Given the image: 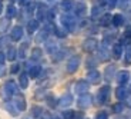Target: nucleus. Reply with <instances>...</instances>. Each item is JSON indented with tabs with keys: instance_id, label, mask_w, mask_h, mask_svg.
<instances>
[{
	"instance_id": "obj_1",
	"label": "nucleus",
	"mask_w": 131,
	"mask_h": 119,
	"mask_svg": "<svg viewBox=\"0 0 131 119\" xmlns=\"http://www.w3.org/2000/svg\"><path fill=\"white\" fill-rule=\"evenodd\" d=\"M16 93H19L17 85L13 80H7V82L4 83V86L2 88V98H3L4 100H9V99H12V96H14Z\"/></svg>"
},
{
	"instance_id": "obj_2",
	"label": "nucleus",
	"mask_w": 131,
	"mask_h": 119,
	"mask_svg": "<svg viewBox=\"0 0 131 119\" xmlns=\"http://www.w3.org/2000/svg\"><path fill=\"white\" fill-rule=\"evenodd\" d=\"M60 22H61V26L64 27L67 32H74L75 26H77V20L73 14L70 13H64L61 17H60Z\"/></svg>"
},
{
	"instance_id": "obj_3",
	"label": "nucleus",
	"mask_w": 131,
	"mask_h": 119,
	"mask_svg": "<svg viewBox=\"0 0 131 119\" xmlns=\"http://www.w3.org/2000/svg\"><path fill=\"white\" fill-rule=\"evenodd\" d=\"M110 95H111V88H110V85H104L103 88H100V90L97 93L98 105H105L110 100Z\"/></svg>"
},
{
	"instance_id": "obj_4",
	"label": "nucleus",
	"mask_w": 131,
	"mask_h": 119,
	"mask_svg": "<svg viewBox=\"0 0 131 119\" xmlns=\"http://www.w3.org/2000/svg\"><path fill=\"white\" fill-rule=\"evenodd\" d=\"M83 50L87 53H93L98 49V40L95 37H89V39H85L81 45Z\"/></svg>"
},
{
	"instance_id": "obj_5",
	"label": "nucleus",
	"mask_w": 131,
	"mask_h": 119,
	"mask_svg": "<svg viewBox=\"0 0 131 119\" xmlns=\"http://www.w3.org/2000/svg\"><path fill=\"white\" fill-rule=\"evenodd\" d=\"M91 105H93V96L90 93L80 95L79 100H77V106H79L80 109H89Z\"/></svg>"
},
{
	"instance_id": "obj_6",
	"label": "nucleus",
	"mask_w": 131,
	"mask_h": 119,
	"mask_svg": "<svg viewBox=\"0 0 131 119\" xmlns=\"http://www.w3.org/2000/svg\"><path fill=\"white\" fill-rule=\"evenodd\" d=\"M90 89V83L89 80H84V79H80L75 82L74 85V92L79 93V95H84V93H87Z\"/></svg>"
},
{
	"instance_id": "obj_7",
	"label": "nucleus",
	"mask_w": 131,
	"mask_h": 119,
	"mask_svg": "<svg viewBox=\"0 0 131 119\" xmlns=\"http://www.w3.org/2000/svg\"><path fill=\"white\" fill-rule=\"evenodd\" d=\"M79 66H80V56L79 55H74V56H71L69 59V62H67V72L69 73L77 72Z\"/></svg>"
},
{
	"instance_id": "obj_8",
	"label": "nucleus",
	"mask_w": 131,
	"mask_h": 119,
	"mask_svg": "<svg viewBox=\"0 0 131 119\" xmlns=\"http://www.w3.org/2000/svg\"><path fill=\"white\" fill-rule=\"evenodd\" d=\"M13 103L16 105V108L19 109V112H23V110H26L27 105H26V98H24L21 93H16L14 95V99H13Z\"/></svg>"
},
{
	"instance_id": "obj_9",
	"label": "nucleus",
	"mask_w": 131,
	"mask_h": 119,
	"mask_svg": "<svg viewBox=\"0 0 131 119\" xmlns=\"http://www.w3.org/2000/svg\"><path fill=\"white\" fill-rule=\"evenodd\" d=\"M115 73H117V66H115V65H108V66L105 67V70H104V79H105V82H107V83L113 82V80H114Z\"/></svg>"
},
{
	"instance_id": "obj_10",
	"label": "nucleus",
	"mask_w": 131,
	"mask_h": 119,
	"mask_svg": "<svg viewBox=\"0 0 131 119\" xmlns=\"http://www.w3.org/2000/svg\"><path fill=\"white\" fill-rule=\"evenodd\" d=\"M87 80H89V83H91V85H97V83H100V80H101V73L98 72L97 69L89 70V73H87Z\"/></svg>"
},
{
	"instance_id": "obj_11",
	"label": "nucleus",
	"mask_w": 131,
	"mask_h": 119,
	"mask_svg": "<svg viewBox=\"0 0 131 119\" xmlns=\"http://www.w3.org/2000/svg\"><path fill=\"white\" fill-rule=\"evenodd\" d=\"M23 27L21 26H14L13 29H12V32H10V40H13V42H19V40H21V37H23Z\"/></svg>"
},
{
	"instance_id": "obj_12",
	"label": "nucleus",
	"mask_w": 131,
	"mask_h": 119,
	"mask_svg": "<svg viewBox=\"0 0 131 119\" xmlns=\"http://www.w3.org/2000/svg\"><path fill=\"white\" fill-rule=\"evenodd\" d=\"M115 79H117V83L120 86H125L128 82H130V73H128L127 70H121V72L117 73Z\"/></svg>"
},
{
	"instance_id": "obj_13",
	"label": "nucleus",
	"mask_w": 131,
	"mask_h": 119,
	"mask_svg": "<svg viewBox=\"0 0 131 119\" xmlns=\"http://www.w3.org/2000/svg\"><path fill=\"white\" fill-rule=\"evenodd\" d=\"M73 103V95L71 93H66L57 100V105L61 106V108H69L70 105Z\"/></svg>"
},
{
	"instance_id": "obj_14",
	"label": "nucleus",
	"mask_w": 131,
	"mask_h": 119,
	"mask_svg": "<svg viewBox=\"0 0 131 119\" xmlns=\"http://www.w3.org/2000/svg\"><path fill=\"white\" fill-rule=\"evenodd\" d=\"M40 27V22L37 19H31L27 22V26H26V30H27V33L29 35H33V33H36L37 30H39Z\"/></svg>"
},
{
	"instance_id": "obj_15",
	"label": "nucleus",
	"mask_w": 131,
	"mask_h": 119,
	"mask_svg": "<svg viewBox=\"0 0 131 119\" xmlns=\"http://www.w3.org/2000/svg\"><path fill=\"white\" fill-rule=\"evenodd\" d=\"M130 95V90L125 88V86H118L117 89H115V96H117V99H125L127 96Z\"/></svg>"
},
{
	"instance_id": "obj_16",
	"label": "nucleus",
	"mask_w": 131,
	"mask_h": 119,
	"mask_svg": "<svg viewBox=\"0 0 131 119\" xmlns=\"http://www.w3.org/2000/svg\"><path fill=\"white\" fill-rule=\"evenodd\" d=\"M3 108H4V109H6L12 116H17V115H19V109L16 108V105H14V103L7 102V100H6V102L3 103Z\"/></svg>"
},
{
	"instance_id": "obj_17",
	"label": "nucleus",
	"mask_w": 131,
	"mask_h": 119,
	"mask_svg": "<svg viewBox=\"0 0 131 119\" xmlns=\"http://www.w3.org/2000/svg\"><path fill=\"white\" fill-rule=\"evenodd\" d=\"M60 9L66 13H69L74 9V2L73 0H61V3H60Z\"/></svg>"
},
{
	"instance_id": "obj_18",
	"label": "nucleus",
	"mask_w": 131,
	"mask_h": 119,
	"mask_svg": "<svg viewBox=\"0 0 131 119\" xmlns=\"http://www.w3.org/2000/svg\"><path fill=\"white\" fill-rule=\"evenodd\" d=\"M123 45L121 43H114L113 45V57L114 59H120L123 56Z\"/></svg>"
},
{
	"instance_id": "obj_19",
	"label": "nucleus",
	"mask_w": 131,
	"mask_h": 119,
	"mask_svg": "<svg viewBox=\"0 0 131 119\" xmlns=\"http://www.w3.org/2000/svg\"><path fill=\"white\" fill-rule=\"evenodd\" d=\"M37 7H39V9H37V20H39V22H43V20L47 17V9H46V6L41 4V3Z\"/></svg>"
},
{
	"instance_id": "obj_20",
	"label": "nucleus",
	"mask_w": 131,
	"mask_h": 119,
	"mask_svg": "<svg viewBox=\"0 0 131 119\" xmlns=\"http://www.w3.org/2000/svg\"><path fill=\"white\" fill-rule=\"evenodd\" d=\"M19 85L21 89H26L27 86H29V73L23 72V73H20V76H19Z\"/></svg>"
},
{
	"instance_id": "obj_21",
	"label": "nucleus",
	"mask_w": 131,
	"mask_h": 119,
	"mask_svg": "<svg viewBox=\"0 0 131 119\" xmlns=\"http://www.w3.org/2000/svg\"><path fill=\"white\" fill-rule=\"evenodd\" d=\"M85 10H87V7H85L84 3H77V4H74V14H75V16H84V14H85Z\"/></svg>"
},
{
	"instance_id": "obj_22",
	"label": "nucleus",
	"mask_w": 131,
	"mask_h": 119,
	"mask_svg": "<svg viewBox=\"0 0 131 119\" xmlns=\"http://www.w3.org/2000/svg\"><path fill=\"white\" fill-rule=\"evenodd\" d=\"M40 73H41V67L39 66V65H34V66H31L29 69V78H39Z\"/></svg>"
},
{
	"instance_id": "obj_23",
	"label": "nucleus",
	"mask_w": 131,
	"mask_h": 119,
	"mask_svg": "<svg viewBox=\"0 0 131 119\" xmlns=\"http://www.w3.org/2000/svg\"><path fill=\"white\" fill-rule=\"evenodd\" d=\"M46 52L50 53V55L57 52V43L54 40H46Z\"/></svg>"
},
{
	"instance_id": "obj_24",
	"label": "nucleus",
	"mask_w": 131,
	"mask_h": 119,
	"mask_svg": "<svg viewBox=\"0 0 131 119\" xmlns=\"http://www.w3.org/2000/svg\"><path fill=\"white\" fill-rule=\"evenodd\" d=\"M111 22H113V16L110 13L101 14V17H100V24H101V26H110Z\"/></svg>"
},
{
	"instance_id": "obj_25",
	"label": "nucleus",
	"mask_w": 131,
	"mask_h": 119,
	"mask_svg": "<svg viewBox=\"0 0 131 119\" xmlns=\"http://www.w3.org/2000/svg\"><path fill=\"white\" fill-rule=\"evenodd\" d=\"M16 57H17V49L14 46H9L6 53V59H9L12 62V60H16Z\"/></svg>"
},
{
	"instance_id": "obj_26",
	"label": "nucleus",
	"mask_w": 131,
	"mask_h": 119,
	"mask_svg": "<svg viewBox=\"0 0 131 119\" xmlns=\"http://www.w3.org/2000/svg\"><path fill=\"white\" fill-rule=\"evenodd\" d=\"M111 24H113V26H115V27L123 26V24H124V16H123V14H114V16H113Z\"/></svg>"
},
{
	"instance_id": "obj_27",
	"label": "nucleus",
	"mask_w": 131,
	"mask_h": 119,
	"mask_svg": "<svg viewBox=\"0 0 131 119\" xmlns=\"http://www.w3.org/2000/svg\"><path fill=\"white\" fill-rule=\"evenodd\" d=\"M53 32H54V35H56L57 37H61V39H63V37H66V36H67V33H69V32H67L63 26L61 27H60V26H54V27H53Z\"/></svg>"
},
{
	"instance_id": "obj_28",
	"label": "nucleus",
	"mask_w": 131,
	"mask_h": 119,
	"mask_svg": "<svg viewBox=\"0 0 131 119\" xmlns=\"http://www.w3.org/2000/svg\"><path fill=\"white\" fill-rule=\"evenodd\" d=\"M110 57H108V52H107V47L103 46L98 49V60L100 62H104V60H108Z\"/></svg>"
},
{
	"instance_id": "obj_29",
	"label": "nucleus",
	"mask_w": 131,
	"mask_h": 119,
	"mask_svg": "<svg viewBox=\"0 0 131 119\" xmlns=\"http://www.w3.org/2000/svg\"><path fill=\"white\" fill-rule=\"evenodd\" d=\"M47 36H49V29H43L39 32V35L36 36V42L37 43H41V42H46Z\"/></svg>"
},
{
	"instance_id": "obj_30",
	"label": "nucleus",
	"mask_w": 131,
	"mask_h": 119,
	"mask_svg": "<svg viewBox=\"0 0 131 119\" xmlns=\"http://www.w3.org/2000/svg\"><path fill=\"white\" fill-rule=\"evenodd\" d=\"M16 14H17L16 7H14L13 4H9V6L6 7V16H7V19H13V17H16Z\"/></svg>"
},
{
	"instance_id": "obj_31",
	"label": "nucleus",
	"mask_w": 131,
	"mask_h": 119,
	"mask_svg": "<svg viewBox=\"0 0 131 119\" xmlns=\"http://www.w3.org/2000/svg\"><path fill=\"white\" fill-rule=\"evenodd\" d=\"M41 56H43V50L40 47H34L31 50V60H39L41 59Z\"/></svg>"
},
{
	"instance_id": "obj_32",
	"label": "nucleus",
	"mask_w": 131,
	"mask_h": 119,
	"mask_svg": "<svg viewBox=\"0 0 131 119\" xmlns=\"http://www.w3.org/2000/svg\"><path fill=\"white\" fill-rule=\"evenodd\" d=\"M27 46H29V43H23L21 46H20V49L17 50V57H20V59H24L26 57V50H27Z\"/></svg>"
},
{
	"instance_id": "obj_33",
	"label": "nucleus",
	"mask_w": 131,
	"mask_h": 119,
	"mask_svg": "<svg viewBox=\"0 0 131 119\" xmlns=\"http://www.w3.org/2000/svg\"><path fill=\"white\" fill-rule=\"evenodd\" d=\"M114 39H115V36L113 33H108L107 36H104V39H103V46H110L113 42H114Z\"/></svg>"
},
{
	"instance_id": "obj_34",
	"label": "nucleus",
	"mask_w": 131,
	"mask_h": 119,
	"mask_svg": "<svg viewBox=\"0 0 131 119\" xmlns=\"http://www.w3.org/2000/svg\"><path fill=\"white\" fill-rule=\"evenodd\" d=\"M10 26V19H2L0 20V33H4L7 30V27Z\"/></svg>"
},
{
	"instance_id": "obj_35",
	"label": "nucleus",
	"mask_w": 131,
	"mask_h": 119,
	"mask_svg": "<svg viewBox=\"0 0 131 119\" xmlns=\"http://www.w3.org/2000/svg\"><path fill=\"white\" fill-rule=\"evenodd\" d=\"M125 65H130L131 63V45H127V49H125V59H124Z\"/></svg>"
},
{
	"instance_id": "obj_36",
	"label": "nucleus",
	"mask_w": 131,
	"mask_h": 119,
	"mask_svg": "<svg viewBox=\"0 0 131 119\" xmlns=\"http://www.w3.org/2000/svg\"><path fill=\"white\" fill-rule=\"evenodd\" d=\"M43 113V109L40 108V106H33L31 109V116H34V118H40Z\"/></svg>"
},
{
	"instance_id": "obj_37",
	"label": "nucleus",
	"mask_w": 131,
	"mask_h": 119,
	"mask_svg": "<svg viewBox=\"0 0 131 119\" xmlns=\"http://www.w3.org/2000/svg\"><path fill=\"white\" fill-rule=\"evenodd\" d=\"M101 12H103V7L101 6H94L91 9V16L93 17H98L100 14H101Z\"/></svg>"
},
{
	"instance_id": "obj_38",
	"label": "nucleus",
	"mask_w": 131,
	"mask_h": 119,
	"mask_svg": "<svg viewBox=\"0 0 131 119\" xmlns=\"http://www.w3.org/2000/svg\"><path fill=\"white\" fill-rule=\"evenodd\" d=\"M123 110H124V103H115L114 106H113V112L114 113H121Z\"/></svg>"
},
{
	"instance_id": "obj_39",
	"label": "nucleus",
	"mask_w": 131,
	"mask_h": 119,
	"mask_svg": "<svg viewBox=\"0 0 131 119\" xmlns=\"http://www.w3.org/2000/svg\"><path fill=\"white\" fill-rule=\"evenodd\" d=\"M75 112L74 110H64L63 112V119H74Z\"/></svg>"
},
{
	"instance_id": "obj_40",
	"label": "nucleus",
	"mask_w": 131,
	"mask_h": 119,
	"mask_svg": "<svg viewBox=\"0 0 131 119\" xmlns=\"http://www.w3.org/2000/svg\"><path fill=\"white\" fill-rule=\"evenodd\" d=\"M97 63H98V60H95V59H93V57H90V59L87 60V67H89V69H95Z\"/></svg>"
},
{
	"instance_id": "obj_41",
	"label": "nucleus",
	"mask_w": 131,
	"mask_h": 119,
	"mask_svg": "<svg viewBox=\"0 0 131 119\" xmlns=\"http://www.w3.org/2000/svg\"><path fill=\"white\" fill-rule=\"evenodd\" d=\"M64 55H66V50H61V52H59V53H56V55H54L53 60H54V62H60V60L64 57Z\"/></svg>"
},
{
	"instance_id": "obj_42",
	"label": "nucleus",
	"mask_w": 131,
	"mask_h": 119,
	"mask_svg": "<svg viewBox=\"0 0 131 119\" xmlns=\"http://www.w3.org/2000/svg\"><path fill=\"white\" fill-rule=\"evenodd\" d=\"M9 40H10V37H7V36H0V49H2V47H4V46H7Z\"/></svg>"
},
{
	"instance_id": "obj_43",
	"label": "nucleus",
	"mask_w": 131,
	"mask_h": 119,
	"mask_svg": "<svg viewBox=\"0 0 131 119\" xmlns=\"http://www.w3.org/2000/svg\"><path fill=\"white\" fill-rule=\"evenodd\" d=\"M117 2L118 0H107V2H105V6H107V9H114L115 6H117Z\"/></svg>"
},
{
	"instance_id": "obj_44",
	"label": "nucleus",
	"mask_w": 131,
	"mask_h": 119,
	"mask_svg": "<svg viewBox=\"0 0 131 119\" xmlns=\"http://www.w3.org/2000/svg\"><path fill=\"white\" fill-rule=\"evenodd\" d=\"M94 119H108V113L104 112V110H101V112H98L97 115H95Z\"/></svg>"
},
{
	"instance_id": "obj_45",
	"label": "nucleus",
	"mask_w": 131,
	"mask_h": 119,
	"mask_svg": "<svg viewBox=\"0 0 131 119\" xmlns=\"http://www.w3.org/2000/svg\"><path fill=\"white\" fill-rule=\"evenodd\" d=\"M19 70H20V65H19V63H13L12 67H10V72L13 73V75H14V73H17Z\"/></svg>"
},
{
	"instance_id": "obj_46",
	"label": "nucleus",
	"mask_w": 131,
	"mask_h": 119,
	"mask_svg": "<svg viewBox=\"0 0 131 119\" xmlns=\"http://www.w3.org/2000/svg\"><path fill=\"white\" fill-rule=\"evenodd\" d=\"M47 103H49V106H51V108H54L57 102L54 100V98H53V96L50 95V96H47Z\"/></svg>"
},
{
	"instance_id": "obj_47",
	"label": "nucleus",
	"mask_w": 131,
	"mask_h": 119,
	"mask_svg": "<svg viewBox=\"0 0 131 119\" xmlns=\"http://www.w3.org/2000/svg\"><path fill=\"white\" fill-rule=\"evenodd\" d=\"M127 39H131V26H128L124 32V40H127Z\"/></svg>"
},
{
	"instance_id": "obj_48",
	"label": "nucleus",
	"mask_w": 131,
	"mask_h": 119,
	"mask_svg": "<svg viewBox=\"0 0 131 119\" xmlns=\"http://www.w3.org/2000/svg\"><path fill=\"white\" fill-rule=\"evenodd\" d=\"M17 2H19V4H20V6H23V7L29 6V4L31 3V0H17Z\"/></svg>"
},
{
	"instance_id": "obj_49",
	"label": "nucleus",
	"mask_w": 131,
	"mask_h": 119,
	"mask_svg": "<svg viewBox=\"0 0 131 119\" xmlns=\"http://www.w3.org/2000/svg\"><path fill=\"white\" fill-rule=\"evenodd\" d=\"M4 62H6V55L0 50V65H4Z\"/></svg>"
},
{
	"instance_id": "obj_50",
	"label": "nucleus",
	"mask_w": 131,
	"mask_h": 119,
	"mask_svg": "<svg viewBox=\"0 0 131 119\" xmlns=\"http://www.w3.org/2000/svg\"><path fill=\"white\" fill-rule=\"evenodd\" d=\"M4 75H6V67L4 65H0V78H3Z\"/></svg>"
},
{
	"instance_id": "obj_51",
	"label": "nucleus",
	"mask_w": 131,
	"mask_h": 119,
	"mask_svg": "<svg viewBox=\"0 0 131 119\" xmlns=\"http://www.w3.org/2000/svg\"><path fill=\"white\" fill-rule=\"evenodd\" d=\"M117 3H118V6L121 7V9H124V7L127 6V0H118Z\"/></svg>"
},
{
	"instance_id": "obj_52",
	"label": "nucleus",
	"mask_w": 131,
	"mask_h": 119,
	"mask_svg": "<svg viewBox=\"0 0 131 119\" xmlns=\"http://www.w3.org/2000/svg\"><path fill=\"white\" fill-rule=\"evenodd\" d=\"M74 119H84V116H83V113H81V112H75Z\"/></svg>"
},
{
	"instance_id": "obj_53",
	"label": "nucleus",
	"mask_w": 131,
	"mask_h": 119,
	"mask_svg": "<svg viewBox=\"0 0 131 119\" xmlns=\"http://www.w3.org/2000/svg\"><path fill=\"white\" fill-rule=\"evenodd\" d=\"M105 2H107V0H97L98 6H103V4H105Z\"/></svg>"
},
{
	"instance_id": "obj_54",
	"label": "nucleus",
	"mask_w": 131,
	"mask_h": 119,
	"mask_svg": "<svg viewBox=\"0 0 131 119\" xmlns=\"http://www.w3.org/2000/svg\"><path fill=\"white\" fill-rule=\"evenodd\" d=\"M2 10H3V6H2V2H0V13H2Z\"/></svg>"
},
{
	"instance_id": "obj_55",
	"label": "nucleus",
	"mask_w": 131,
	"mask_h": 119,
	"mask_svg": "<svg viewBox=\"0 0 131 119\" xmlns=\"http://www.w3.org/2000/svg\"><path fill=\"white\" fill-rule=\"evenodd\" d=\"M9 2H10V4H13L14 2H16V0H9Z\"/></svg>"
},
{
	"instance_id": "obj_56",
	"label": "nucleus",
	"mask_w": 131,
	"mask_h": 119,
	"mask_svg": "<svg viewBox=\"0 0 131 119\" xmlns=\"http://www.w3.org/2000/svg\"><path fill=\"white\" fill-rule=\"evenodd\" d=\"M53 119H60V118H57V116H56V118H53Z\"/></svg>"
},
{
	"instance_id": "obj_57",
	"label": "nucleus",
	"mask_w": 131,
	"mask_h": 119,
	"mask_svg": "<svg viewBox=\"0 0 131 119\" xmlns=\"http://www.w3.org/2000/svg\"><path fill=\"white\" fill-rule=\"evenodd\" d=\"M0 2H2V0H0Z\"/></svg>"
}]
</instances>
